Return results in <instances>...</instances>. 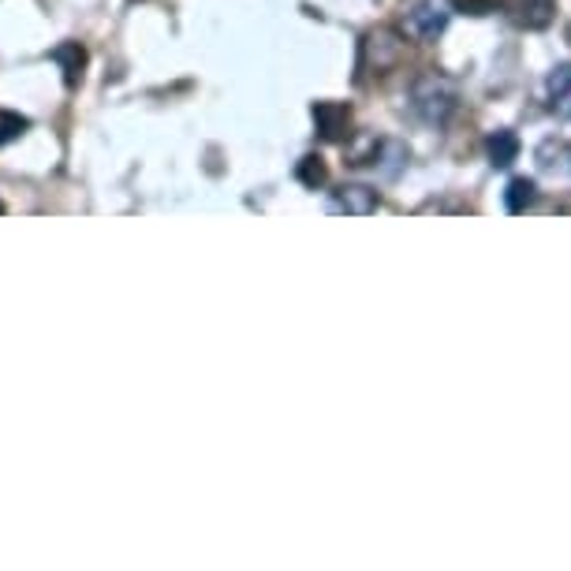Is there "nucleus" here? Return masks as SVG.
<instances>
[{
    "instance_id": "423d86ee",
    "label": "nucleus",
    "mask_w": 571,
    "mask_h": 571,
    "mask_svg": "<svg viewBox=\"0 0 571 571\" xmlns=\"http://www.w3.org/2000/svg\"><path fill=\"white\" fill-rule=\"evenodd\" d=\"M332 206L340 209V214H355V217H366L377 209V191L363 187V183H348V187L337 191V202Z\"/></svg>"
},
{
    "instance_id": "f257e3e1",
    "label": "nucleus",
    "mask_w": 571,
    "mask_h": 571,
    "mask_svg": "<svg viewBox=\"0 0 571 571\" xmlns=\"http://www.w3.org/2000/svg\"><path fill=\"white\" fill-rule=\"evenodd\" d=\"M415 109L423 112L429 124H441L448 112L455 109V94H452V86L441 83V78H426V83L415 90Z\"/></svg>"
},
{
    "instance_id": "7ed1b4c3",
    "label": "nucleus",
    "mask_w": 571,
    "mask_h": 571,
    "mask_svg": "<svg viewBox=\"0 0 571 571\" xmlns=\"http://www.w3.org/2000/svg\"><path fill=\"white\" fill-rule=\"evenodd\" d=\"M314 124H318V135L329 138V143H344L351 135V109L344 101H318L314 105Z\"/></svg>"
},
{
    "instance_id": "f8f14e48",
    "label": "nucleus",
    "mask_w": 571,
    "mask_h": 571,
    "mask_svg": "<svg viewBox=\"0 0 571 571\" xmlns=\"http://www.w3.org/2000/svg\"><path fill=\"white\" fill-rule=\"evenodd\" d=\"M534 202V180H512L508 183V214H523Z\"/></svg>"
},
{
    "instance_id": "4468645a",
    "label": "nucleus",
    "mask_w": 571,
    "mask_h": 571,
    "mask_svg": "<svg viewBox=\"0 0 571 571\" xmlns=\"http://www.w3.org/2000/svg\"><path fill=\"white\" fill-rule=\"evenodd\" d=\"M0 214H4V202H0Z\"/></svg>"
},
{
    "instance_id": "6e6552de",
    "label": "nucleus",
    "mask_w": 571,
    "mask_h": 571,
    "mask_svg": "<svg viewBox=\"0 0 571 571\" xmlns=\"http://www.w3.org/2000/svg\"><path fill=\"white\" fill-rule=\"evenodd\" d=\"M52 60L64 68V83L68 86H78V78L86 72V49L78 41H64V46L52 49Z\"/></svg>"
},
{
    "instance_id": "1a4fd4ad",
    "label": "nucleus",
    "mask_w": 571,
    "mask_h": 571,
    "mask_svg": "<svg viewBox=\"0 0 571 571\" xmlns=\"http://www.w3.org/2000/svg\"><path fill=\"white\" fill-rule=\"evenodd\" d=\"M549 98H552V112L571 120V64H560L557 72L549 75Z\"/></svg>"
},
{
    "instance_id": "20e7f679",
    "label": "nucleus",
    "mask_w": 571,
    "mask_h": 571,
    "mask_svg": "<svg viewBox=\"0 0 571 571\" xmlns=\"http://www.w3.org/2000/svg\"><path fill=\"white\" fill-rule=\"evenodd\" d=\"M538 169L552 180H571V143L564 138H546L538 146Z\"/></svg>"
},
{
    "instance_id": "ddd939ff",
    "label": "nucleus",
    "mask_w": 571,
    "mask_h": 571,
    "mask_svg": "<svg viewBox=\"0 0 571 571\" xmlns=\"http://www.w3.org/2000/svg\"><path fill=\"white\" fill-rule=\"evenodd\" d=\"M26 127H31V120H26V117H20V112L0 109V146L15 143V138H20Z\"/></svg>"
},
{
    "instance_id": "39448f33",
    "label": "nucleus",
    "mask_w": 571,
    "mask_h": 571,
    "mask_svg": "<svg viewBox=\"0 0 571 571\" xmlns=\"http://www.w3.org/2000/svg\"><path fill=\"white\" fill-rule=\"evenodd\" d=\"M508 8H512L515 23L526 31H546L557 15V0H508Z\"/></svg>"
},
{
    "instance_id": "0eeeda50",
    "label": "nucleus",
    "mask_w": 571,
    "mask_h": 571,
    "mask_svg": "<svg viewBox=\"0 0 571 571\" xmlns=\"http://www.w3.org/2000/svg\"><path fill=\"white\" fill-rule=\"evenodd\" d=\"M397 57H400V41L392 38V34L377 31V34H370V38H366V49H363V72L374 64V60H377V72H385V68H389Z\"/></svg>"
},
{
    "instance_id": "9b49d317",
    "label": "nucleus",
    "mask_w": 571,
    "mask_h": 571,
    "mask_svg": "<svg viewBox=\"0 0 571 571\" xmlns=\"http://www.w3.org/2000/svg\"><path fill=\"white\" fill-rule=\"evenodd\" d=\"M295 175H299V183H303V187L318 191V187H325V180H329V169H325V161L318 154H306L303 161H299Z\"/></svg>"
},
{
    "instance_id": "9d476101",
    "label": "nucleus",
    "mask_w": 571,
    "mask_h": 571,
    "mask_svg": "<svg viewBox=\"0 0 571 571\" xmlns=\"http://www.w3.org/2000/svg\"><path fill=\"white\" fill-rule=\"evenodd\" d=\"M486 149H489V161H494L497 169H508V165L515 161V154H520V138H515L512 131H494Z\"/></svg>"
},
{
    "instance_id": "f03ea898",
    "label": "nucleus",
    "mask_w": 571,
    "mask_h": 571,
    "mask_svg": "<svg viewBox=\"0 0 571 571\" xmlns=\"http://www.w3.org/2000/svg\"><path fill=\"white\" fill-rule=\"evenodd\" d=\"M448 4L445 0H418L415 8H411V15H408V31L415 34V38H423V41H434L437 34L445 31L448 26Z\"/></svg>"
}]
</instances>
